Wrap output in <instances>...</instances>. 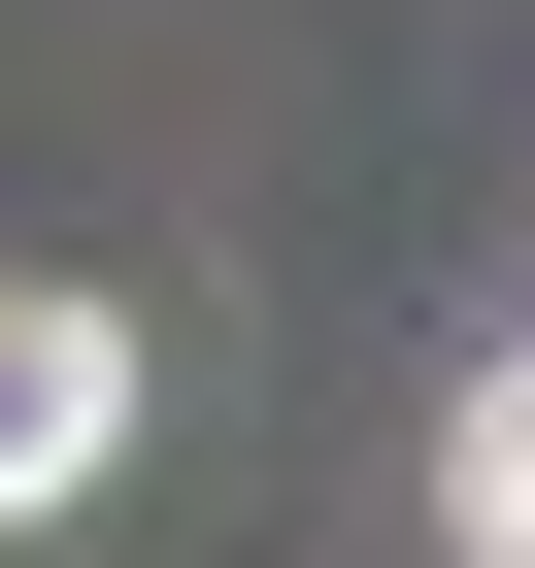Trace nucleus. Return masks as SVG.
<instances>
[{
	"label": "nucleus",
	"mask_w": 535,
	"mask_h": 568,
	"mask_svg": "<svg viewBox=\"0 0 535 568\" xmlns=\"http://www.w3.org/2000/svg\"><path fill=\"white\" fill-rule=\"evenodd\" d=\"M134 468V335L68 302V267H0V535H34V501H101Z\"/></svg>",
	"instance_id": "obj_1"
},
{
	"label": "nucleus",
	"mask_w": 535,
	"mask_h": 568,
	"mask_svg": "<svg viewBox=\"0 0 535 568\" xmlns=\"http://www.w3.org/2000/svg\"><path fill=\"white\" fill-rule=\"evenodd\" d=\"M435 501H468V568H535V335L468 368V435H435Z\"/></svg>",
	"instance_id": "obj_2"
}]
</instances>
